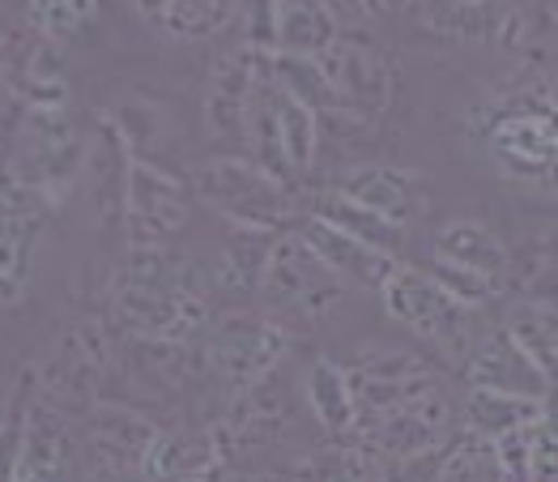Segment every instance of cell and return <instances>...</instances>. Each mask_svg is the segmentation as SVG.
Masks as SVG:
<instances>
[{"label": "cell", "instance_id": "1", "mask_svg": "<svg viewBox=\"0 0 558 482\" xmlns=\"http://www.w3.org/2000/svg\"><path fill=\"white\" fill-rule=\"evenodd\" d=\"M465 137L504 184L558 201V82L550 73H520L469 107Z\"/></svg>", "mask_w": 558, "mask_h": 482}, {"label": "cell", "instance_id": "2", "mask_svg": "<svg viewBox=\"0 0 558 482\" xmlns=\"http://www.w3.org/2000/svg\"><path fill=\"white\" fill-rule=\"evenodd\" d=\"M116 312L124 325L149 341H184L205 325L209 303L192 287L180 261L162 256V248L137 252L116 282Z\"/></svg>", "mask_w": 558, "mask_h": 482}, {"label": "cell", "instance_id": "3", "mask_svg": "<svg viewBox=\"0 0 558 482\" xmlns=\"http://www.w3.org/2000/svg\"><path fill=\"white\" fill-rule=\"evenodd\" d=\"M192 193L214 214H222L231 227L286 236V227L294 222V189L274 180L252 158H234V154L205 158L192 171Z\"/></svg>", "mask_w": 558, "mask_h": 482}, {"label": "cell", "instance_id": "4", "mask_svg": "<svg viewBox=\"0 0 558 482\" xmlns=\"http://www.w3.org/2000/svg\"><path fill=\"white\" fill-rule=\"evenodd\" d=\"M426 274L452 290L465 308H486L508 294L512 248L477 218H448L430 240Z\"/></svg>", "mask_w": 558, "mask_h": 482}, {"label": "cell", "instance_id": "5", "mask_svg": "<svg viewBox=\"0 0 558 482\" xmlns=\"http://www.w3.org/2000/svg\"><path fill=\"white\" fill-rule=\"evenodd\" d=\"M379 299H384V308H388V316L397 325H405L414 338L430 341L444 359L465 367V359L477 346V338H473V308H465L448 287H439L422 265L401 261L392 269V278L384 282Z\"/></svg>", "mask_w": 558, "mask_h": 482}, {"label": "cell", "instance_id": "6", "mask_svg": "<svg viewBox=\"0 0 558 482\" xmlns=\"http://www.w3.org/2000/svg\"><path fill=\"white\" fill-rule=\"evenodd\" d=\"M260 294L269 303V321H303V325H316L325 321L328 312L341 303L345 287L337 282V274L328 269L325 261L307 248V240L299 231H286L278 236L274 252H269V265H265V278H260Z\"/></svg>", "mask_w": 558, "mask_h": 482}, {"label": "cell", "instance_id": "7", "mask_svg": "<svg viewBox=\"0 0 558 482\" xmlns=\"http://www.w3.org/2000/svg\"><path fill=\"white\" fill-rule=\"evenodd\" d=\"M320 69H325L332 98H337V116L379 120L397 98V69L367 31L363 35H341L320 56Z\"/></svg>", "mask_w": 558, "mask_h": 482}, {"label": "cell", "instance_id": "8", "mask_svg": "<svg viewBox=\"0 0 558 482\" xmlns=\"http://www.w3.org/2000/svg\"><path fill=\"white\" fill-rule=\"evenodd\" d=\"M452 427H457V410L439 393V385H426L414 397L397 401L392 410L359 423L363 439L372 444L375 453H384L388 461H410V457H422V453L448 448Z\"/></svg>", "mask_w": 558, "mask_h": 482}, {"label": "cell", "instance_id": "9", "mask_svg": "<svg viewBox=\"0 0 558 482\" xmlns=\"http://www.w3.org/2000/svg\"><path fill=\"white\" fill-rule=\"evenodd\" d=\"M187 205L192 193L187 184L158 167L154 158H133L129 171V193H124V236L133 252H154L171 240L187 222Z\"/></svg>", "mask_w": 558, "mask_h": 482}, {"label": "cell", "instance_id": "10", "mask_svg": "<svg viewBox=\"0 0 558 482\" xmlns=\"http://www.w3.org/2000/svg\"><path fill=\"white\" fill-rule=\"evenodd\" d=\"M290 346L286 325L269 321V316H252V312H231L214 325L209 338V363L218 376H227L231 385L252 388L274 376Z\"/></svg>", "mask_w": 558, "mask_h": 482}, {"label": "cell", "instance_id": "11", "mask_svg": "<svg viewBox=\"0 0 558 482\" xmlns=\"http://www.w3.org/2000/svg\"><path fill=\"white\" fill-rule=\"evenodd\" d=\"M332 193L397 222V227H410L418 214H426V180L418 171L392 167V162H354V167L337 171Z\"/></svg>", "mask_w": 558, "mask_h": 482}, {"label": "cell", "instance_id": "12", "mask_svg": "<svg viewBox=\"0 0 558 482\" xmlns=\"http://www.w3.org/2000/svg\"><path fill=\"white\" fill-rule=\"evenodd\" d=\"M465 385L469 388H495V393H512V397H533V401H550L558 388L550 376L515 346V338L499 325L490 334H482L473 354L465 359Z\"/></svg>", "mask_w": 558, "mask_h": 482}, {"label": "cell", "instance_id": "13", "mask_svg": "<svg viewBox=\"0 0 558 482\" xmlns=\"http://www.w3.org/2000/svg\"><path fill=\"white\" fill-rule=\"evenodd\" d=\"M265 51L239 44L231 48L218 64H214V77L205 86V129L222 142H243V129H247V107L256 95V82L265 73Z\"/></svg>", "mask_w": 558, "mask_h": 482}, {"label": "cell", "instance_id": "14", "mask_svg": "<svg viewBox=\"0 0 558 482\" xmlns=\"http://www.w3.org/2000/svg\"><path fill=\"white\" fill-rule=\"evenodd\" d=\"M307 248L325 261L328 269L337 274V282L341 287H359V290H384V282L392 278V269L401 265L397 256H388V252H379L372 243L354 240V236H345V231H337V227H328L320 218H299V227H294Z\"/></svg>", "mask_w": 558, "mask_h": 482}, {"label": "cell", "instance_id": "15", "mask_svg": "<svg viewBox=\"0 0 558 482\" xmlns=\"http://www.w3.org/2000/svg\"><path fill=\"white\" fill-rule=\"evenodd\" d=\"M418 26L448 48L508 44L515 4H414Z\"/></svg>", "mask_w": 558, "mask_h": 482}, {"label": "cell", "instance_id": "16", "mask_svg": "<svg viewBox=\"0 0 558 482\" xmlns=\"http://www.w3.org/2000/svg\"><path fill=\"white\" fill-rule=\"evenodd\" d=\"M137 17L167 44H201L227 35L234 22H243L247 4L231 0H162V4H133Z\"/></svg>", "mask_w": 558, "mask_h": 482}, {"label": "cell", "instance_id": "17", "mask_svg": "<svg viewBox=\"0 0 558 482\" xmlns=\"http://www.w3.org/2000/svg\"><path fill=\"white\" fill-rule=\"evenodd\" d=\"M341 39L337 13L332 4H269V56H303V60H320L332 44Z\"/></svg>", "mask_w": 558, "mask_h": 482}, {"label": "cell", "instance_id": "18", "mask_svg": "<svg viewBox=\"0 0 558 482\" xmlns=\"http://www.w3.org/2000/svg\"><path fill=\"white\" fill-rule=\"evenodd\" d=\"M31 189H4L0 184V308L17 303L26 290V261L35 240V214H31Z\"/></svg>", "mask_w": 558, "mask_h": 482}, {"label": "cell", "instance_id": "19", "mask_svg": "<svg viewBox=\"0 0 558 482\" xmlns=\"http://www.w3.org/2000/svg\"><path fill=\"white\" fill-rule=\"evenodd\" d=\"M154 435H158V427L141 423L137 414H129V410H102L94 419L90 453L107 474H116V479L133 474V479H141V466H145V453H149Z\"/></svg>", "mask_w": 558, "mask_h": 482}, {"label": "cell", "instance_id": "20", "mask_svg": "<svg viewBox=\"0 0 558 482\" xmlns=\"http://www.w3.org/2000/svg\"><path fill=\"white\" fill-rule=\"evenodd\" d=\"M209 466H222L218 439L209 435H187V432H158L145 466H141V482H187L205 474Z\"/></svg>", "mask_w": 558, "mask_h": 482}, {"label": "cell", "instance_id": "21", "mask_svg": "<svg viewBox=\"0 0 558 482\" xmlns=\"http://www.w3.org/2000/svg\"><path fill=\"white\" fill-rule=\"evenodd\" d=\"M555 401V397H550ZM550 401H533V397H512V393H495V388H469L465 393V435H477L486 444L504 439V435L533 427Z\"/></svg>", "mask_w": 558, "mask_h": 482}, {"label": "cell", "instance_id": "22", "mask_svg": "<svg viewBox=\"0 0 558 482\" xmlns=\"http://www.w3.org/2000/svg\"><path fill=\"white\" fill-rule=\"evenodd\" d=\"M307 406H312L316 423L332 439H345V435L359 432V401H354V385H350L341 363H332V359L312 363V372H307Z\"/></svg>", "mask_w": 558, "mask_h": 482}, {"label": "cell", "instance_id": "23", "mask_svg": "<svg viewBox=\"0 0 558 482\" xmlns=\"http://www.w3.org/2000/svg\"><path fill=\"white\" fill-rule=\"evenodd\" d=\"M69 457H73V444H69L60 414L47 410V406H35L31 410V427H26L17 482H64L69 479Z\"/></svg>", "mask_w": 558, "mask_h": 482}, {"label": "cell", "instance_id": "24", "mask_svg": "<svg viewBox=\"0 0 558 482\" xmlns=\"http://www.w3.org/2000/svg\"><path fill=\"white\" fill-rule=\"evenodd\" d=\"M307 214L401 261V248H405V227H397V222L379 218V214H372V209H363V205H354V201L337 196L332 189H325V193L312 196V209H307Z\"/></svg>", "mask_w": 558, "mask_h": 482}, {"label": "cell", "instance_id": "25", "mask_svg": "<svg viewBox=\"0 0 558 482\" xmlns=\"http://www.w3.org/2000/svg\"><path fill=\"white\" fill-rule=\"evenodd\" d=\"M504 329L512 334L515 346H520V350L550 376V385L558 388V308L520 299L512 308V316L504 321Z\"/></svg>", "mask_w": 558, "mask_h": 482}, {"label": "cell", "instance_id": "26", "mask_svg": "<svg viewBox=\"0 0 558 482\" xmlns=\"http://www.w3.org/2000/svg\"><path fill=\"white\" fill-rule=\"evenodd\" d=\"M508 290H515L520 299L558 308V240L515 243Z\"/></svg>", "mask_w": 558, "mask_h": 482}, {"label": "cell", "instance_id": "27", "mask_svg": "<svg viewBox=\"0 0 558 482\" xmlns=\"http://www.w3.org/2000/svg\"><path fill=\"white\" fill-rule=\"evenodd\" d=\"M278 116H281V154H286L290 180L299 184V180L312 171L316 149H320V116H316L312 107H303L299 98H290L286 91H281Z\"/></svg>", "mask_w": 558, "mask_h": 482}, {"label": "cell", "instance_id": "28", "mask_svg": "<svg viewBox=\"0 0 558 482\" xmlns=\"http://www.w3.org/2000/svg\"><path fill=\"white\" fill-rule=\"evenodd\" d=\"M269 73L290 98H299L303 107H312L316 116H337V98L328 86L320 60H303V56H269Z\"/></svg>", "mask_w": 558, "mask_h": 482}, {"label": "cell", "instance_id": "29", "mask_svg": "<svg viewBox=\"0 0 558 482\" xmlns=\"http://www.w3.org/2000/svg\"><path fill=\"white\" fill-rule=\"evenodd\" d=\"M439 482H512V474L504 470L499 453L477 439V435H457L452 448H448V461H444V474Z\"/></svg>", "mask_w": 558, "mask_h": 482}, {"label": "cell", "instance_id": "30", "mask_svg": "<svg viewBox=\"0 0 558 482\" xmlns=\"http://www.w3.org/2000/svg\"><path fill=\"white\" fill-rule=\"evenodd\" d=\"M94 9L98 4H82V0H56V4H26V22L39 31L44 44H64L73 39L77 31H86L94 22Z\"/></svg>", "mask_w": 558, "mask_h": 482}, {"label": "cell", "instance_id": "31", "mask_svg": "<svg viewBox=\"0 0 558 482\" xmlns=\"http://www.w3.org/2000/svg\"><path fill=\"white\" fill-rule=\"evenodd\" d=\"M31 385L17 388V397L9 401L4 419H0V482H17L22 470V448H26V427H31Z\"/></svg>", "mask_w": 558, "mask_h": 482}, {"label": "cell", "instance_id": "32", "mask_svg": "<svg viewBox=\"0 0 558 482\" xmlns=\"http://www.w3.org/2000/svg\"><path fill=\"white\" fill-rule=\"evenodd\" d=\"M520 482H558V397L529 432V466Z\"/></svg>", "mask_w": 558, "mask_h": 482}]
</instances>
